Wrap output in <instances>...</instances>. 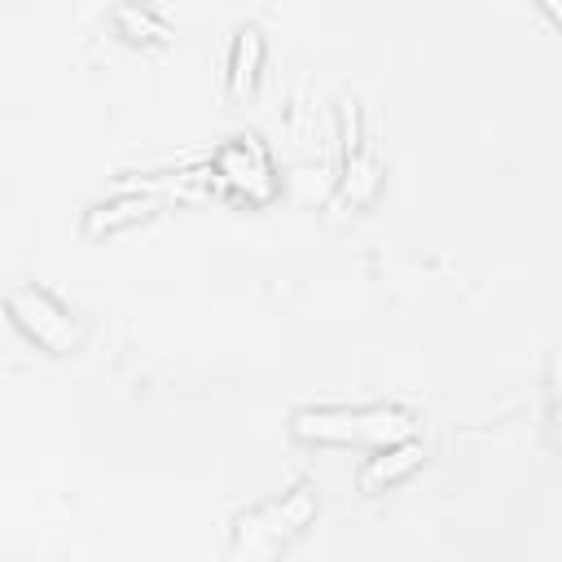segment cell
Here are the masks:
<instances>
[{"mask_svg":"<svg viewBox=\"0 0 562 562\" xmlns=\"http://www.w3.org/2000/svg\"><path fill=\"white\" fill-rule=\"evenodd\" d=\"M290 430H294V439H307V443H369V448H391V443L413 439L417 422H413V413H404L395 404H360V408L321 404V408H299L290 417Z\"/></svg>","mask_w":562,"mask_h":562,"instance_id":"6da1fadb","label":"cell"},{"mask_svg":"<svg viewBox=\"0 0 562 562\" xmlns=\"http://www.w3.org/2000/svg\"><path fill=\"white\" fill-rule=\"evenodd\" d=\"M316 518L312 483H294L290 492L259 501L233 522V562H277V553Z\"/></svg>","mask_w":562,"mask_h":562,"instance_id":"7a4b0ae2","label":"cell"},{"mask_svg":"<svg viewBox=\"0 0 562 562\" xmlns=\"http://www.w3.org/2000/svg\"><path fill=\"white\" fill-rule=\"evenodd\" d=\"M9 321L44 351H75L79 347V321L44 290V285H18L4 299Z\"/></svg>","mask_w":562,"mask_h":562,"instance_id":"3957f363","label":"cell"},{"mask_svg":"<svg viewBox=\"0 0 562 562\" xmlns=\"http://www.w3.org/2000/svg\"><path fill=\"white\" fill-rule=\"evenodd\" d=\"M215 171L224 176L228 189H237V193H246V198H255V202L272 198V189H277V180H272V162H268L259 136H250V132H246V136H233V140L220 149Z\"/></svg>","mask_w":562,"mask_h":562,"instance_id":"277c9868","label":"cell"},{"mask_svg":"<svg viewBox=\"0 0 562 562\" xmlns=\"http://www.w3.org/2000/svg\"><path fill=\"white\" fill-rule=\"evenodd\" d=\"M422 457H426V448H422L417 439H404V443L378 448V452L360 465V492H382L386 483H395V479L413 474V470L422 465Z\"/></svg>","mask_w":562,"mask_h":562,"instance_id":"5b68a950","label":"cell"},{"mask_svg":"<svg viewBox=\"0 0 562 562\" xmlns=\"http://www.w3.org/2000/svg\"><path fill=\"white\" fill-rule=\"evenodd\" d=\"M259 66H263V35H259V26H237L233 48H228V92L246 97L255 88V79H259Z\"/></svg>","mask_w":562,"mask_h":562,"instance_id":"8992f818","label":"cell"},{"mask_svg":"<svg viewBox=\"0 0 562 562\" xmlns=\"http://www.w3.org/2000/svg\"><path fill=\"white\" fill-rule=\"evenodd\" d=\"M154 206H158V198H154V193H119L114 202H101V206H92V211H88L83 233H88V237H101V233L127 228V224L145 220Z\"/></svg>","mask_w":562,"mask_h":562,"instance_id":"52a82bcc","label":"cell"},{"mask_svg":"<svg viewBox=\"0 0 562 562\" xmlns=\"http://www.w3.org/2000/svg\"><path fill=\"white\" fill-rule=\"evenodd\" d=\"M114 22L123 26V35H127V40H158V44H167V40H171L167 22H162V18H154L149 9H136V4H119V9H114Z\"/></svg>","mask_w":562,"mask_h":562,"instance_id":"ba28073f","label":"cell"},{"mask_svg":"<svg viewBox=\"0 0 562 562\" xmlns=\"http://www.w3.org/2000/svg\"><path fill=\"white\" fill-rule=\"evenodd\" d=\"M549 426H553V439L562 448V351L549 364Z\"/></svg>","mask_w":562,"mask_h":562,"instance_id":"9c48e42d","label":"cell"}]
</instances>
